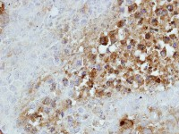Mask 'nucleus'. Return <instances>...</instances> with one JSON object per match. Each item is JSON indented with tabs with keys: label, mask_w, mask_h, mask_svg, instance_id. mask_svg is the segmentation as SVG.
I'll list each match as a JSON object with an SVG mask.
<instances>
[{
	"label": "nucleus",
	"mask_w": 179,
	"mask_h": 134,
	"mask_svg": "<svg viewBox=\"0 0 179 134\" xmlns=\"http://www.w3.org/2000/svg\"><path fill=\"white\" fill-rule=\"evenodd\" d=\"M120 126L122 127L124 130L126 129H131L133 126V122L131 120H122L120 122Z\"/></svg>",
	"instance_id": "nucleus-1"
},
{
	"label": "nucleus",
	"mask_w": 179,
	"mask_h": 134,
	"mask_svg": "<svg viewBox=\"0 0 179 134\" xmlns=\"http://www.w3.org/2000/svg\"><path fill=\"white\" fill-rule=\"evenodd\" d=\"M142 134H153V131L149 127H143L142 130Z\"/></svg>",
	"instance_id": "nucleus-2"
},
{
	"label": "nucleus",
	"mask_w": 179,
	"mask_h": 134,
	"mask_svg": "<svg viewBox=\"0 0 179 134\" xmlns=\"http://www.w3.org/2000/svg\"><path fill=\"white\" fill-rule=\"evenodd\" d=\"M99 43H100L101 45H103V46L108 45V37H101V38H99Z\"/></svg>",
	"instance_id": "nucleus-3"
},
{
	"label": "nucleus",
	"mask_w": 179,
	"mask_h": 134,
	"mask_svg": "<svg viewBox=\"0 0 179 134\" xmlns=\"http://www.w3.org/2000/svg\"><path fill=\"white\" fill-rule=\"evenodd\" d=\"M137 48L139 49V50H144V49H145V46L143 45V44H138Z\"/></svg>",
	"instance_id": "nucleus-4"
},
{
	"label": "nucleus",
	"mask_w": 179,
	"mask_h": 134,
	"mask_svg": "<svg viewBox=\"0 0 179 134\" xmlns=\"http://www.w3.org/2000/svg\"><path fill=\"white\" fill-rule=\"evenodd\" d=\"M63 84H64L65 87H66V86L69 85V81H68L66 78H65L64 80H63Z\"/></svg>",
	"instance_id": "nucleus-5"
},
{
	"label": "nucleus",
	"mask_w": 179,
	"mask_h": 134,
	"mask_svg": "<svg viewBox=\"0 0 179 134\" xmlns=\"http://www.w3.org/2000/svg\"><path fill=\"white\" fill-rule=\"evenodd\" d=\"M173 115L175 116V120H179V111H176L175 114H173Z\"/></svg>",
	"instance_id": "nucleus-6"
},
{
	"label": "nucleus",
	"mask_w": 179,
	"mask_h": 134,
	"mask_svg": "<svg viewBox=\"0 0 179 134\" xmlns=\"http://www.w3.org/2000/svg\"><path fill=\"white\" fill-rule=\"evenodd\" d=\"M135 6H136V5H133V6H130L129 7H128V11H129V12H132L133 9H134V8H135Z\"/></svg>",
	"instance_id": "nucleus-7"
},
{
	"label": "nucleus",
	"mask_w": 179,
	"mask_h": 134,
	"mask_svg": "<svg viewBox=\"0 0 179 134\" xmlns=\"http://www.w3.org/2000/svg\"><path fill=\"white\" fill-rule=\"evenodd\" d=\"M163 40H164L165 43H169V41H170V38H168V37H164V38H163Z\"/></svg>",
	"instance_id": "nucleus-8"
},
{
	"label": "nucleus",
	"mask_w": 179,
	"mask_h": 134,
	"mask_svg": "<svg viewBox=\"0 0 179 134\" xmlns=\"http://www.w3.org/2000/svg\"><path fill=\"white\" fill-rule=\"evenodd\" d=\"M166 56H167V51H166V49H163V50L161 51V56L165 57Z\"/></svg>",
	"instance_id": "nucleus-9"
},
{
	"label": "nucleus",
	"mask_w": 179,
	"mask_h": 134,
	"mask_svg": "<svg viewBox=\"0 0 179 134\" xmlns=\"http://www.w3.org/2000/svg\"><path fill=\"white\" fill-rule=\"evenodd\" d=\"M151 24L152 25H158V20L157 19H153L151 21Z\"/></svg>",
	"instance_id": "nucleus-10"
},
{
	"label": "nucleus",
	"mask_w": 179,
	"mask_h": 134,
	"mask_svg": "<svg viewBox=\"0 0 179 134\" xmlns=\"http://www.w3.org/2000/svg\"><path fill=\"white\" fill-rule=\"evenodd\" d=\"M167 8H168V11H170V12L173 11V6H170V5H169V6H168V7H167Z\"/></svg>",
	"instance_id": "nucleus-11"
},
{
	"label": "nucleus",
	"mask_w": 179,
	"mask_h": 134,
	"mask_svg": "<svg viewBox=\"0 0 179 134\" xmlns=\"http://www.w3.org/2000/svg\"><path fill=\"white\" fill-rule=\"evenodd\" d=\"M68 122H69V123H73V118L72 117V116H69V117H68Z\"/></svg>",
	"instance_id": "nucleus-12"
},
{
	"label": "nucleus",
	"mask_w": 179,
	"mask_h": 134,
	"mask_svg": "<svg viewBox=\"0 0 179 134\" xmlns=\"http://www.w3.org/2000/svg\"><path fill=\"white\" fill-rule=\"evenodd\" d=\"M134 17H135V18H139V17H141V14L140 13L135 14V15H134Z\"/></svg>",
	"instance_id": "nucleus-13"
},
{
	"label": "nucleus",
	"mask_w": 179,
	"mask_h": 134,
	"mask_svg": "<svg viewBox=\"0 0 179 134\" xmlns=\"http://www.w3.org/2000/svg\"><path fill=\"white\" fill-rule=\"evenodd\" d=\"M145 38H146V39H150V34H146V36H145Z\"/></svg>",
	"instance_id": "nucleus-14"
},
{
	"label": "nucleus",
	"mask_w": 179,
	"mask_h": 134,
	"mask_svg": "<svg viewBox=\"0 0 179 134\" xmlns=\"http://www.w3.org/2000/svg\"><path fill=\"white\" fill-rule=\"evenodd\" d=\"M78 111H79V112H80V113H83V109H82V108H80Z\"/></svg>",
	"instance_id": "nucleus-15"
}]
</instances>
